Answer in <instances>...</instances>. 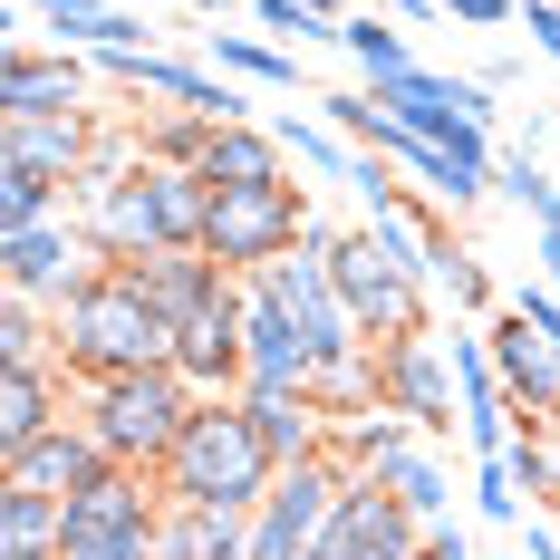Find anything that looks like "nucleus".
<instances>
[{
    "instance_id": "nucleus-1",
    "label": "nucleus",
    "mask_w": 560,
    "mask_h": 560,
    "mask_svg": "<svg viewBox=\"0 0 560 560\" xmlns=\"http://www.w3.org/2000/svg\"><path fill=\"white\" fill-rule=\"evenodd\" d=\"M155 474H165L174 503L261 512V493H271V474H280V454L261 445L252 406H242V387H232V396H194V416H184V435H174V454L155 464Z\"/></svg>"
},
{
    "instance_id": "nucleus-2",
    "label": "nucleus",
    "mask_w": 560,
    "mask_h": 560,
    "mask_svg": "<svg viewBox=\"0 0 560 560\" xmlns=\"http://www.w3.org/2000/svg\"><path fill=\"white\" fill-rule=\"evenodd\" d=\"M49 338L68 377H116V368H165L174 358V319L116 261L97 280H78L68 300H49Z\"/></svg>"
},
{
    "instance_id": "nucleus-3",
    "label": "nucleus",
    "mask_w": 560,
    "mask_h": 560,
    "mask_svg": "<svg viewBox=\"0 0 560 560\" xmlns=\"http://www.w3.org/2000/svg\"><path fill=\"white\" fill-rule=\"evenodd\" d=\"M194 377L184 368H116V377H78V416L97 425V445L116 464H165L174 435H184V416H194Z\"/></svg>"
},
{
    "instance_id": "nucleus-4",
    "label": "nucleus",
    "mask_w": 560,
    "mask_h": 560,
    "mask_svg": "<svg viewBox=\"0 0 560 560\" xmlns=\"http://www.w3.org/2000/svg\"><path fill=\"white\" fill-rule=\"evenodd\" d=\"M165 551V474L155 464H107L58 512V560H155Z\"/></svg>"
},
{
    "instance_id": "nucleus-5",
    "label": "nucleus",
    "mask_w": 560,
    "mask_h": 560,
    "mask_svg": "<svg viewBox=\"0 0 560 560\" xmlns=\"http://www.w3.org/2000/svg\"><path fill=\"white\" fill-rule=\"evenodd\" d=\"M348 454L319 445V454H290L271 474V493H261V512H252V560H300V551H319V532H329V512L338 493H348Z\"/></svg>"
},
{
    "instance_id": "nucleus-6",
    "label": "nucleus",
    "mask_w": 560,
    "mask_h": 560,
    "mask_svg": "<svg viewBox=\"0 0 560 560\" xmlns=\"http://www.w3.org/2000/svg\"><path fill=\"white\" fill-rule=\"evenodd\" d=\"M310 194L290 174H261V184H213V223H203V252H223L232 271H261L271 252L310 242Z\"/></svg>"
},
{
    "instance_id": "nucleus-7",
    "label": "nucleus",
    "mask_w": 560,
    "mask_h": 560,
    "mask_svg": "<svg viewBox=\"0 0 560 560\" xmlns=\"http://www.w3.org/2000/svg\"><path fill=\"white\" fill-rule=\"evenodd\" d=\"M329 271H338V300L358 310V329H368V338H396V329H416V319H425V280L377 242V223L329 232Z\"/></svg>"
},
{
    "instance_id": "nucleus-8",
    "label": "nucleus",
    "mask_w": 560,
    "mask_h": 560,
    "mask_svg": "<svg viewBox=\"0 0 560 560\" xmlns=\"http://www.w3.org/2000/svg\"><path fill=\"white\" fill-rule=\"evenodd\" d=\"M107 271V252H97V232L78 223L68 203L39 213V223H0V290H30V300H68L78 280Z\"/></svg>"
},
{
    "instance_id": "nucleus-9",
    "label": "nucleus",
    "mask_w": 560,
    "mask_h": 560,
    "mask_svg": "<svg viewBox=\"0 0 560 560\" xmlns=\"http://www.w3.org/2000/svg\"><path fill=\"white\" fill-rule=\"evenodd\" d=\"M377 377H387V406H406L435 445H445L454 425H464V377H454V338H435V319H416V329L377 338Z\"/></svg>"
},
{
    "instance_id": "nucleus-10",
    "label": "nucleus",
    "mask_w": 560,
    "mask_h": 560,
    "mask_svg": "<svg viewBox=\"0 0 560 560\" xmlns=\"http://www.w3.org/2000/svg\"><path fill=\"white\" fill-rule=\"evenodd\" d=\"M368 97H377V107L387 116H406V126H416V136H493V97H503V88H493V78H445V68H425V58H406V68H396V78H368Z\"/></svg>"
},
{
    "instance_id": "nucleus-11",
    "label": "nucleus",
    "mask_w": 560,
    "mask_h": 560,
    "mask_svg": "<svg viewBox=\"0 0 560 560\" xmlns=\"http://www.w3.org/2000/svg\"><path fill=\"white\" fill-rule=\"evenodd\" d=\"M319 551L329 560H406V551H425V522H416V503L396 493L387 474H348Z\"/></svg>"
},
{
    "instance_id": "nucleus-12",
    "label": "nucleus",
    "mask_w": 560,
    "mask_h": 560,
    "mask_svg": "<svg viewBox=\"0 0 560 560\" xmlns=\"http://www.w3.org/2000/svg\"><path fill=\"white\" fill-rule=\"evenodd\" d=\"M242 329H252V290L232 280L213 310H194V319L174 329V368H184L203 396H232L242 377H252V338H242Z\"/></svg>"
},
{
    "instance_id": "nucleus-13",
    "label": "nucleus",
    "mask_w": 560,
    "mask_h": 560,
    "mask_svg": "<svg viewBox=\"0 0 560 560\" xmlns=\"http://www.w3.org/2000/svg\"><path fill=\"white\" fill-rule=\"evenodd\" d=\"M116 271L136 280V290H145V300L165 310L174 329H184L194 310H213V300H223L232 280H242V271L223 261V252H203V242H155V252H126Z\"/></svg>"
},
{
    "instance_id": "nucleus-14",
    "label": "nucleus",
    "mask_w": 560,
    "mask_h": 560,
    "mask_svg": "<svg viewBox=\"0 0 560 560\" xmlns=\"http://www.w3.org/2000/svg\"><path fill=\"white\" fill-rule=\"evenodd\" d=\"M20 107H97V58L49 39V49H30V39H10L0 58V116Z\"/></svg>"
},
{
    "instance_id": "nucleus-15",
    "label": "nucleus",
    "mask_w": 560,
    "mask_h": 560,
    "mask_svg": "<svg viewBox=\"0 0 560 560\" xmlns=\"http://www.w3.org/2000/svg\"><path fill=\"white\" fill-rule=\"evenodd\" d=\"M107 464H116V454L97 445V425H88V416H58V425H39L30 445L0 454V474H10V483H39V493H58V503H68L78 483H97Z\"/></svg>"
},
{
    "instance_id": "nucleus-16",
    "label": "nucleus",
    "mask_w": 560,
    "mask_h": 560,
    "mask_svg": "<svg viewBox=\"0 0 560 560\" xmlns=\"http://www.w3.org/2000/svg\"><path fill=\"white\" fill-rule=\"evenodd\" d=\"M97 145H107V136H97L88 107H20V116H0V155L58 174V184H78V174L97 165Z\"/></svg>"
},
{
    "instance_id": "nucleus-17",
    "label": "nucleus",
    "mask_w": 560,
    "mask_h": 560,
    "mask_svg": "<svg viewBox=\"0 0 560 560\" xmlns=\"http://www.w3.org/2000/svg\"><path fill=\"white\" fill-rule=\"evenodd\" d=\"M68 406H78V377L58 358H0V454L30 445L39 425H58Z\"/></svg>"
},
{
    "instance_id": "nucleus-18",
    "label": "nucleus",
    "mask_w": 560,
    "mask_h": 560,
    "mask_svg": "<svg viewBox=\"0 0 560 560\" xmlns=\"http://www.w3.org/2000/svg\"><path fill=\"white\" fill-rule=\"evenodd\" d=\"M242 290H252V280H242ZM252 377H242V387H319V358H310V338H300V319H290V310H280L271 290H252Z\"/></svg>"
},
{
    "instance_id": "nucleus-19",
    "label": "nucleus",
    "mask_w": 560,
    "mask_h": 560,
    "mask_svg": "<svg viewBox=\"0 0 560 560\" xmlns=\"http://www.w3.org/2000/svg\"><path fill=\"white\" fill-rule=\"evenodd\" d=\"M242 406H252V425H261V445H271L280 464L329 445V406H319V387H242Z\"/></svg>"
},
{
    "instance_id": "nucleus-20",
    "label": "nucleus",
    "mask_w": 560,
    "mask_h": 560,
    "mask_svg": "<svg viewBox=\"0 0 560 560\" xmlns=\"http://www.w3.org/2000/svg\"><path fill=\"white\" fill-rule=\"evenodd\" d=\"M203 174H213V184H261V174H290V145H280V126L261 136L252 116H223V126L203 136Z\"/></svg>"
},
{
    "instance_id": "nucleus-21",
    "label": "nucleus",
    "mask_w": 560,
    "mask_h": 560,
    "mask_svg": "<svg viewBox=\"0 0 560 560\" xmlns=\"http://www.w3.org/2000/svg\"><path fill=\"white\" fill-rule=\"evenodd\" d=\"M58 512H68L58 493L0 474V560H58Z\"/></svg>"
},
{
    "instance_id": "nucleus-22",
    "label": "nucleus",
    "mask_w": 560,
    "mask_h": 560,
    "mask_svg": "<svg viewBox=\"0 0 560 560\" xmlns=\"http://www.w3.org/2000/svg\"><path fill=\"white\" fill-rule=\"evenodd\" d=\"M416 435H425V425H416L406 406H387V396H377V406H358V416H338V425H329V445L348 454L358 474H377V464H396V454L416 445Z\"/></svg>"
},
{
    "instance_id": "nucleus-23",
    "label": "nucleus",
    "mask_w": 560,
    "mask_h": 560,
    "mask_svg": "<svg viewBox=\"0 0 560 560\" xmlns=\"http://www.w3.org/2000/svg\"><path fill=\"white\" fill-rule=\"evenodd\" d=\"M213 68L252 78V88H271V97H300V49L271 39V30H213Z\"/></svg>"
},
{
    "instance_id": "nucleus-24",
    "label": "nucleus",
    "mask_w": 560,
    "mask_h": 560,
    "mask_svg": "<svg viewBox=\"0 0 560 560\" xmlns=\"http://www.w3.org/2000/svg\"><path fill=\"white\" fill-rule=\"evenodd\" d=\"M396 493L416 503V522H435V512H454V474H445V454H435V435H416V445L396 454V464H377Z\"/></svg>"
},
{
    "instance_id": "nucleus-25",
    "label": "nucleus",
    "mask_w": 560,
    "mask_h": 560,
    "mask_svg": "<svg viewBox=\"0 0 560 560\" xmlns=\"http://www.w3.org/2000/svg\"><path fill=\"white\" fill-rule=\"evenodd\" d=\"M300 107H310V97H300ZM280 116V145H290V165H310V174H329V184H348V165H358V145H348V136H338L329 116H319V126H310V116Z\"/></svg>"
},
{
    "instance_id": "nucleus-26",
    "label": "nucleus",
    "mask_w": 560,
    "mask_h": 560,
    "mask_svg": "<svg viewBox=\"0 0 560 560\" xmlns=\"http://www.w3.org/2000/svg\"><path fill=\"white\" fill-rule=\"evenodd\" d=\"M338 49L358 58V78H396V68H406V20H387V10H377V0H368V20H348V30H338Z\"/></svg>"
},
{
    "instance_id": "nucleus-27",
    "label": "nucleus",
    "mask_w": 560,
    "mask_h": 560,
    "mask_svg": "<svg viewBox=\"0 0 560 560\" xmlns=\"http://www.w3.org/2000/svg\"><path fill=\"white\" fill-rule=\"evenodd\" d=\"M58 203H68V184H58V174L0 155V223H39V213H58Z\"/></svg>"
},
{
    "instance_id": "nucleus-28",
    "label": "nucleus",
    "mask_w": 560,
    "mask_h": 560,
    "mask_svg": "<svg viewBox=\"0 0 560 560\" xmlns=\"http://www.w3.org/2000/svg\"><path fill=\"white\" fill-rule=\"evenodd\" d=\"M474 512L493 532H522V474H512V454H483L474 464Z\"/></svg>"
},
{
    "instance_id": "nucleus-29",
    "label": "nucleus",
    "mask_w": 560,
    "mask_h": 560,
    "mask_svg": "<svg viewBox=\"0 0 560 560\" xmlns=\"http://www.w3.org/2000/svg\"><path fill=\"white\" fill-rule=\"evenodd\" d=\"M503 194L532 213V223H541V213H560V184L541 174V155H532V145H512V155H503Z\"/></svg>"
},
{
    "instance_id": "nucleus-30",
    "label": "nucleus",
    "mask_w": 560,
    "mask_h": 560,
    "mask_svg": "<svg viewBox=\"0 0 560 560\" xmlns=\"http://www.w3.org/2000/svg\"><path fill=\"white\" fill-rule=\"evenodd\" d=\"M445 290H454V310H474V319H493V310H503V290H493V271H483L474 252L445 271Z\"/></svg>"
},
{
    "instance_id": "nucleus-31",
    "label": "nucleus",
    "mask_w": 560,
    "mask_h": 560,
    "mask_svg": "<svg viewBox=\"0 0 560 560\" xmlns=\"http://www.w3.org/2000/svg\"><path fill=\"white\" fill-rule=\"evenodd\" d=\"M512 10H522V0H445V20H464V30H503Z\"/></svg>"
},
{
    "instance_id": "nucleus-32",
    "label": "nucleus",
    "mask_w": 560,
    "mask_h": 560,
    "mask_svg": "<svg viewBox=\"0 0 560 560\" xmlns=\"http://www.w3.org/2000/svg\"><path fill=\"white\" fill-rule=\"evenodd\" d=\"M425 551H435V560H464V551H474V532H464L454 512H435V522H425Z\"/></svg>"
},
{
    "instance_id": "nucleus-33",
    "label": "nucleus",
    "mask_w": 560,
    "mask_h": 560,
    "mask_svg": "<svg viewBox=\"0 0 560 560\" xmlns=\"http://www.w3.org/2000/svg\"><path fill=\"white\" fill-rule=\"evenodd\" d=\"M522 20H532V49L560 58V0H522Z\"/></svg>"
},
{
    "instance_id": "nucleus-34",
    "label": "nucleus",
    "mask_w": 560,
    "mask_h": 560,
    "mask_svg": "<svg viewBox=\"0 0 560 560\" xmlns=\"http://www.w3.org/2000/svg\"><path fill=\"white\" fill-rule=\"evenodd\" d=\"M532 242H541V280L560 290V213H541V223H532Z\"/></svg>"
},
{
    "instance_id": "nucleus-35",
    "label": "nucleus",
    "mask_w": 560,
    "mask_h": 560,
    "mask_svg": "<svg viewBox=\"0 0 560 560\" xmlns=\"http://www.w3.org/2000/svg\"><path fill=\"white\" fill-rule=\"evenodd\" d=\"M387 20H406V30H425V20H445V0H377Z\"/></svg>"
},
{
    "instance_id": "nucleus-36",
    "label": "nucleus",
    "mask_w": 560,
    "mask_h": 560,
    "mask_svg": "<svg viewBox=\"0 0 560 560\" xmlns=\"http://www.w3.org/2000/svg\"><path fill=\"white\" fill-rule=\"evenodd\" d=\"M194 10H213V20H223V10H252V0H194Z\"/></svg>"
},
{
    "instance_id": "nucleus-37",
    "label": "nucleus",
    "mask_w": 560,
    "mask_h": 560,
    "mask_svg": "<svg viewBox=\"0 0 560 560\" xmlns=\"http://www.w3.org/2000/svg\"><path fill=\"white\" fill-rule=\"evenodd\" d=\"M310 10H338V0H310Z\"/></svg>"
}]
</instances>
